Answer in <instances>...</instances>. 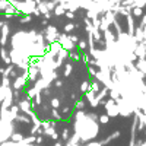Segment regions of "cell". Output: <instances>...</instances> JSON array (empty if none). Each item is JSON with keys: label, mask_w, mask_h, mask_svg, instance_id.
<instances>
[{"label": "cell", "mask_w": 146, "mask_h": 146, "mask_svg": "<svg viewBox=\"0 0 146 146\" xmlns=\"http://www.w3.org/2000/svg\"><path fill=\"white\" fill-rule=\"evenodd\" d=\"M57 42L62 45V48H63V50H66V51H72L73 48L76 47V44H73V42L70 41V38H69L67 34L58 35V36H57Z\"/></svg>", "instance_id": "1"}, {"label": "cell", "mask_w": 146, "mask_h": 146, "mask_svg": "<svg viewBox=\"0 0 146 146\" xmlns=\"http://www.w3.org/2000/svg\"><path fill=\"white\" fill-rule=\"evenodd\" d=\"M44 32H45V40L50 42V44L56 42L57 41V36L60 35L58 34V29L56 27H53V25H47V28H45Z\"/></svg>", "instance_id": "2"}, {"label": "cell", "mask_w": 146, "mask_h": 146, "mask_svg": "<svg viewBox=\"0 0 146 146\" xmlns=\"http://www.w3.org/2000/svg\"><path fill=\"white\" fill-rule=\"evenodd\" d=\"M12 85H13V89L15 91H21L22 88H27V85H28V73H27V70L23 72L22 76L15 78V82L12 83Z\"/></svg>", "instance_id": "3"}, {"label": "cell", "mask_w": 146, "mask_h": 146, "mask_svg": "<svg viewBox=\"0 0 146 146\" xmlns=\"http://www.w3.org/2000/svg\"><path fill=\"white\" fill-rule=\"evenodd\" d=\"M104 107H105V110H107V115L108 117H114V115H118V108H117V104H115V101H113V100H108L105 104H102Z\"/></svg>", "instance_id": "4"}, {"label": "cell", "mask_w": 146, "mask_h": 146, "mask_svg": "<svg viewBox=\"0 0 146 146\" xmlns=\"http://www.w3.org/2000/svg\"><path fill=\"white\" fill-rule=\"evenodd\" d=\"M18 108L21 110V111H23L25 114H29L32 111V102L27 98V100H22L18 102Z\"/></svg>", "instance_id": "5"}, {"label": "cell", "mask_w": 146, "mask_h": 146, "mask_svg": "<svg viewBox=\"0 0 146 146\" xmlns=\"http://www.w3.org/2000/svg\"><path fill=\"white\" fill-rule=\"evenodd\" d=\"M7 38H9V25H7V23H3L2 34H0V47H6Z\"/></svg>", "instance_id": "6"}, {"label": "cell", "mask_w": 146, "mask_h": 146, "mask_svg": "<svg viewBox=\"0 0 146 146\" xmlns=\"http://www.w3.org/2000/svg\"><path fill=\"white\" fill-rule=\"evenodd\" d=\"M126 19H127V25H129V35H133V34H135V28H136L135 18H133L130 13H127L126 15Z\"/></svg>", "instance_id": "7"}, {"label": "cell", "mask_w": 146, "mask_h": 146, "mask_svg": "<svg viewBox=\"0 0 146 146\" xmlns=\"http://www.w3.org/2000/svg\"><path fill=\"white\" fill-rule=\"evenodd\" d=\"M0 58H2L3 63H6L7 66L12 64V63H10V57H9V51L6 50L5 47H0Z\"/></svg>", "instance_id": "8"}, {"label": "cell", "mask_w": 146, "mask_h": 146, "mask_svg": "<svg viewBox=\"0 0 146 146\" xmlns=\"http://www.w3.org/2000/svg\"><path fill=\"white\" fill-rule=\"evenodd\" d=\"M53 12H54V15H56V16H63V15L66 13V9H64L63 6H60V5H57V6H54Z\"/></svg>", "instance_id": "9"}, {"label": "cell", "mask_w": 146, "mask_h": 146, "mask_svg": "<svg viewBox=\"0 0 146 146\" xmlns=\"http://www.w3.org/2000/svg\"><path fill=\"white\" fill-rule=\"evenodd\" d=\"M73 73V64L72 63H66V66H64V78H69L70 75Z\"/></svg>", "instance_id": "10"}, {"label": "cell", "mask_w": 146, "mask_h": 146, "mask_svg": "<svg viewBox=\"0 0 146 146\" xmlns=\"http://www.w3.org/2000/svg\"><path fill=\"white\" fill-rule=\"evenodd\" d=\"M136 69L142 72V75H145V58H137V66Z\"/></svg>", "instance_id": "11"}, {"label": "cell", "mask_w": 146, "mask_h": 146, "mask_svg": "<svg viewBox=\"0 0 146 146\" xmlns=\"http://www.w3.org/2000/svg\"><path fill=\"white\" fill-rule=\"evenodd\" d=\"M78 47H79V50L83 53V51L88 48V42H86V41H83V40H80V41H78Z\"/></svg>", "instance_id": "12"}, {"label": "cell", "mask_w": 146, "mask_h": 146, "mask_svg": "<svg viewBox=\"0 0 146 146\" xmlns=\"http://www.w3.org/2000/svg\"><path fill=\"white\" fill-rule=\"evenodd\" d=\"M60 105H62V101H60L58 98H53V100H51V107H53V110L60 108Z\"/></svg>", "instance_id": "13"}, {"label": "cell", "mask_w": 146, "mask_h": 146, "mask_svg": "<svg viewBox=\"0 0 146 146\" xmlns=\"http://www.w3.org/2000/svg\"><path fill=\"white\" fill-rule=\"evenodd\" d=\"M67 58H72L73 62H79L80 56H79V53H73V51H69V57H67Z\"/></svg>", "instance_id": "14"}, {"label": "cell", "mask_w": 146, "mask_h": 146, "mask_svg": "<svg viewBox=\"0 0 146 146\" xmlns=\"http://www.w3.org/2000/svg\"><path fill=\"white\" fill-rule=\"evenodd\" d=\"M133 18L135 16H142L143 15V10L140 9V7H133V13H130Z\"/></svg>", "instance_id": "15"}, {"label": "cell", "mask_w": 146, "mask_h": 146, "mask_svg": "<svg viewBox=\"0 0 146 146\" xmlns=\"http://www.w3.org/2000/svg\"><path fill=\"white\" fill-rule=\"evenodd\" d=\"M80 91H82L83 94L89 91V80H85V82H82V85H80Z\"/></svg>", "instance_id": "16"}, {"label": "cell", "mask_w": 146, "mask_h": 146, "mask_svg": "<svg viewBox=\"0 0 146 146\" xmlns=\"http://www.w3.org/2000/svg\"><path fill=\"white\" fill-rule=\"evenodd\" d=\"M0 86H2V88H10V79L3 76V79H2V85H0Z\"/></svg>", "instance_id": "17"}, {"label": "cell", "mask_w": 146, "mask_h": 146, "mask_svg": "<svg viewBox=\"0 0 146 146\" xmlns=\"http://www.w3.org/2000/svg\"><path fill=\"white\" fill-rule=\"evenodd\" d=\"M83 108H85V100H79L76 102V110H78V111H82Z\"/></svg>", "instance_id": "18"}, {"label": "cell", "mask_w": 146, "mask_h": 146, "mask_svg": "<svg viewBox=\"0 0 146 146\" xmlns=\"http://www.w3.org/2000/svg\"><path fill=\"white\" fill-rule=\"evenodd\" d=\"M73 29H75V23H66L64 25V34H67V32H70Z\"/></svg>", "instance_id": "19"}, {"label": "cell", "mask_w": 146, "mask_h": 146, "mask_svg": "<svg viewBox=\"0 0 146 146\" xmlns=\"http://www.w3.org/2000/svg\"><path fill=\"white\" fill-rule=\"evenodd\" d=\"M51 114H53V118H54V120H62V118H63V117H62V114H60V113L57 111V110H53Z\"/></svg>", "instance_id": "20"}, {"label": "cell", "mask_w": 146, "mask_h": 146, "mask_svg": "<svg viewBox=\"0 0 146 146\" xmlns=\"http://www.w3.org/2000/svg\"><path fill=\"white\" fill-rule=\"evenodd\" d=\"M108 120H110V117L107 115V114H102V115H100V121L102 124H107L108 123Z\"/></svg>", "instance_id": "21"}, {"label": "cell", "mask_w": 146, "mask_h": 146, "mask_svg": "<svg viewBox=\"0 0 146 146\" xmlns=\"http://www.w3.org/2000/svg\"><path fill=\"white\" fill-rule=\"evenodd\" d=\"M31 15H25V16H22L21 18V23H27V22H31Z\"/></svg>", "instance_id": "22"}, {"label": "cell", "mask_w": 146, "mask_h": 146, "mask_svg": "<svg viewBox=\"0 0 146 146\" xmlns=\"http://www.w3.org/2000/svg\"><path fill=\"white\" fill-rule=\"evenodd\" d=\"M23 137H22V135H18V133H16V135H12V140H15V142H21Z\"/></svg>", "instance_id": "23"}, {"label": "cell", "mask_w": 146, "mask_h": 146, "mask_svg": "<svg viewBox=\"0 0 146 146\" xmlns=\"http://www.w3.org/2000/svg\"><path fill=\"white\" fill-rule=\"evenodd\" d=\"M64 16H66V18H69V19H75V13H73V12H69V10H66Z\"/></svg>", "instance_id": "24"}, {"label": "cell", "mask_w": 146, "mask_h": 146, "mask_svg": "<svg viewBox=\"0 0 146 146\" xmlns=\"http://www.w3.org/2000/svg\"><path fill=\"white\" fill-rule=\"evenodd\" d=\"M54 85H56V86H57V88H62V86H63V82H62V80H58V79H56V82H54Z\"/></svg>", "instance_id": "25"}, {"label": "cell", "mask_w": 146, "mask_h": 146, "mask_svg": "<svg viewBox=\"0 0 146 146\" xmlns=\"http://www.w3.org/2000/svg\"><path fill=\"white\" fill-rule=\"evenodd\" d=\"M70 111H72V108H70V107H64V108H63V114H66V113H70Z\"/></svg>", "instance_id": "26"}, {"label": "cell", "mask_w": 146, "mask_h": 146, "mask_svg": "<svg viewBox=\"0 0 146 146\" xmlns=\"http://www.w3.org/2000/svg\"><path fill=\"white\" fill-rule=\"evenodd\" d=\"M41 25H42V27H47V19H44V21L41 22Z\"/></svg>", "instance_id": "27"}, {"label": "cell", "mask_w": 146, "mask_h": 146, "mask_svg": "<svg viewBox=\"0 0 146 146\" xmlns=\"http://www.w3.org/2000/svg\"><path fill=\"white\" fill-rule=\"evenodd\" d=\"M34 2H35V3H41V2H42V0H34Z\"/></svg>", "instance_id": "28"}, {"label": "cell", "mask_w": 146, "mask_h": 146, "mask_svg": "<svg viewBox=\"0 0 146 146\" xmlns=\"http://www.w3.org/2000/svg\"><path fill=\"white\" fill-rule=\"evenodd\" d=\"M3 23H5V22H0V29H2V27H3Z\"/></svg>", "instance_id": "29"}]
</instances>
